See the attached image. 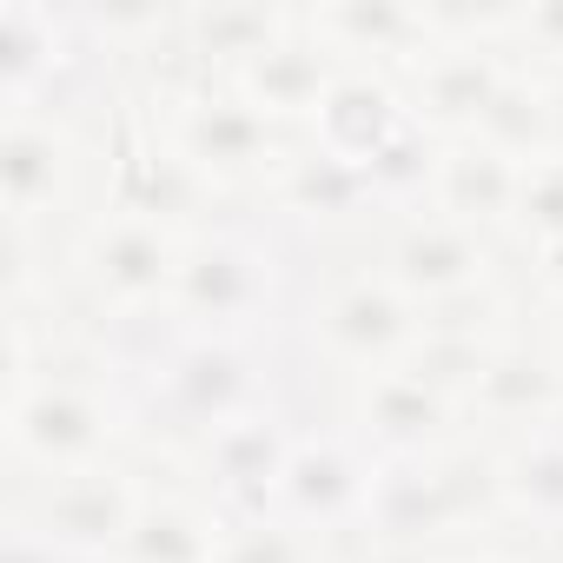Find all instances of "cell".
<instances>
[{"label":"cell","instance_id":"obj_2","mask_svg":"<svg viewBox=\"0 0 563 563\" xmlns=\"http://www.w3.org/2000/svg\"><path fill=\"white\" fill-rule=\"evenodd\" d=\"M286 299V265L258 225H199L179 258V286L166 306L173 332L258 339V325Z\"/></svg>","mask_w":563,"mask_h":563},{"label":"cell","instance_id":"obj_17","mask_svg":"<svg viewBox=\"0 0 563 563\" xmlns=\"http://www.w3.org/2000/svg\"><path fill=\"white\" fill-rule=\"evenodd\" d=\"M464 411L431 391L418 372L405 365H385V372H365L358 378V405H352V438L372 451V457H424V451H444L451 424Z\"/></svg>","mask_w":563,"mask_h":563},{"label":"cell","instance_id":"obj_21","mask_svg":"<svg viewBox=\"0 0 563 563\" xmlns=\"http://www.w3.org/2000/svg\"><path fill=\"white\" fill-rule=\"evenodd\" d=\"M464 411L484 418V424H504L510 438L517 431H537V424H556L563 418V372H556V358L543 345L504 332L490 345V358H484L477 391H471Z\"/></svg>","mask_w":563,"mask_h":563},{"label":"cell","instance_id":"obj_22","mask_svg":"<svg viewBox=\"0 0 563 563\" xmlns=\"http://www.w3.org/2000/svg\"><path fill=\"white\" fill-rule=\"evenodd\" d=\"M517 192H523V166L517 159L490 153L484 140H444L424 206L457 219V225H477V232H510Z\"/></svg>","mask_w":563,"mask_h":563},{"label":"cell","instance_id":"obj_8","mask_svg":"<svg viewBox=\"0 0 563 563\" xmlns=\"http://www.w3.org/2000/svg\"><path fill=\"white\" fill-rule=\"evenodd\" d=\"M306 332L325 358H339L352 372H385L418 345V306L385 272H352V278H339V286H325L312 299Z\"/></svg>","mask_w":563,"mask_h":563},{"label":"cell","instance_id":"obj_27","mask_svg":"<svg viewBox=\"0 0 563 563\" xmlns=\"http://www.w3.org/2000/svg\"><path fill=\"white\" fill-rule=\"evenodd\" d=\"M438 133H424L418 120H405V133L365 166V179H372V199L378 206H398V212H418L424 206V192H431V173H438Z\"/></svg>","mask_w":563,"mask_h":563},{"label":"cell","instance_id":"obj_14","mask_svg":"<svg viewBox=\"0 0 563 563\" xmlns=\"http://www.w3.org/2000/svg\"><path fill=\"white\" fill-rule=\"evenodd\" d=\"M391 286L411 299V306H431V299H451L464 286H484L490 278V232L477 225H457L431 206H418L391 245H385V265H378Z\"/></svg>","mask_w":563,"mask_h":563},{"label":"cell","instance_id":"obj_12","mask_svg":"<svg viewBox=\"0 0 563 563\" xmlns=\"http://www.w3.org/2000/svg\"><path fill=\"white\" fill-rule=\"evenodd\" d=\"M372 451L352 431H299L286 484H278V517H292L299 530L325 537L365 517V490H372Z\"/></svg>","mask_w":563,"mask_h":563},{"label":"cell","instance_id":"obj_6","mask_svg":"<svg viewBox=\"0 0 563 563\" xmlns=\"http://www.w3.org/2000/svg\"><path fill=\"white\" fill-rule=\"evenodd\" d=\"M179 258H186V232L140 219V212H100L87 239L74 245V278L87 306L107 312L113 325H146V319L166 325Z\"/></svg>","mask_w":563,"mask_h":563},{"label":"cell","instance_id":"obj_32","mask_svg":"<svg viewBox=\"0 0 563 563\" xmlns=\"http://www.w3.org/2000/svg\"><path fill=\"white\" fill-rule=\"evenodd\" d=\"M510 47H530L537 60L563 74V0H523L510 21Z\"/></svg>","mask_w":563,"mask_h":563},{"label":"cell","instance_id":"obj_24","mask_svg":"<svg viewBox=\"0 0 563 563\" xmlns=\"http://www.w3.org/2000/svg\"><path fill=\"white\" fill-rule=\"evenodd\" d=\"M497 510H510L530 530L563 537V418L517 431L497 451Z\"/></svg>","mask_w":563,"mask_h":563},{"label":"cell","instance_id":"obj_1","mask_svg":"<svg viewBox=\"0 0 563 563\" xmlns=\"http://www.w3.org/2000/svg\"><path fill=\"white\" fill-rule=\"evenodd\" d=\"M140 372H146V385H140L146 418H153L159 431H173V438H192V444L212 438L219 424L258 411V405H278L258 339L173 332V325H166Z\"/></svg>","mask_w":563,"mask_h":563},{"label":"cell","instance_id":"obj_33","mask_svg":"<svg viewBox=\"0 0 563 563\" xmlns=\"http://www.w3.org/2000/svg\"><path fill=\"white\" fill-rule=\"evenodd\" d=\"M0 563H74V556H67L60 543H47L27 517H14L8 537H0Z\"/></svg>","mask_w":563,"mask_h":563},{"label":"cell","instance_id":"obj_23","mask_svg":"<svg viewBox=\"0 0 563 563\" xmlns=\"http://www.w3.org/2000/svg\"><path fill=\"white\" fill-rule=\"evenodd\" d=\"M272 199H278V212L299 219V225H345V219H358V212L378 206L372 199V179L358 166L319 153L312 140H299L286 153V166L272 173Z\"/></svg>","mask_w":563,"mask_h":563},{"label":"cell","instance_id":"obj_3","mask_svg":"<svg viewBox=\"0 0 563 563\" xmlns=\"http://www.w3.org/2000/svg\"><path fill=\"white\" fill-rule=\"evenodd\" d=\"M484 510H497V457H477V451L378 457L358 530L378 550H424Z\"/></svg>","mask_w":563,"mask_h":563},{"label":"cell","instance_id":"obj_19","mask_svg":"<svg viewBox=\"0 0 563 563\" xmlns=\"http://www.w3.org/2000/svg\"><path fill=\"white\" fill-rule=\"evenodd\" d=\"M405 120H411V107H405V80H398V74L345 67V74L332 80V93L319 100L306 140H312L319 153H332V159H345V166L365 173V166L405 133Z\"/></svg>","mask_w":563,"mask_h":563},{"label":"cell","instance_id":"obj_31","mask_svg":"<svg viewBox=\"0 0 563 563\" xmlns=\"http://www.w3.org/2000/svg\"><path fill=\"white\" fill-rule=\"evenodd\" d=\"M418 332H438V339H504V292L490 286H464L451 299H431L418 306Z\"/></svg>","mask_w":563,"mask_h":563},{"label":"cell","instance_id":"obj_4","mask_svg":"<svg viewBox=\"0 0 563 563\" xmlns=\"http://www.w3.org/2000/svg\"><path fill=\"white\" fill-rule=\"evenodd\" d=\"M153 126L212 192L245 186V179L272 186V173L292 153L286 126L265 120L245 93H232V80H192V87L166 80L153 93Z\"/></svg>","mask_w":563,"mask_h":563},{"label":"cell","instance_id":"obj_11","mask_svg":"<svg viewBox=\"0 0 563 563\" xmlns=\"http://www.w3.org/2000/svg\"><path fill=\"white\" fill-rule=\"evenodd\" d=\"M510 74H517L510 47H490V41H444V47H431V54L405 74V107H411V120H418L424 133H438V140H471Z\"/></svg>","mask_w":563,"mask_h":563},{"label":"cell","instance_id":"obj_18","mask_svg":"<svg viewBox=\"0 0 563 563\" xmlns=\"http://www.w3.org/2000/svg\"><path fill=\"white\" fill-rule=\"evenodd\" d=\"M306 27L345 67H378V74H398V80L438 47L418 0H319V8H306Z\"/></svg>","mask_w":563,"mask_h":563},{"label":"cell","instance_id":"obj_35","mask_svg":"<svg viewBox=\"0 0 563 563\" xmlns=\"http://www.w3.org/2000/svg\"><path fill=\"white\" fill-rule=\"evenodd\" d=\"M537 278H543V299L563 312V252L556 258H537Z\"/></svg>","mask_w":563,"mask_h":563},{"label":"cell","instance_id":"obj_10","mask_svg":"<svg viewBox=\"0 0 563 563\" xmlns=\"http://www.w3.org/2000/svg\"><path fill=\"white\" fill-rule=\"evenodd\" d=\"M140 504H146V484L133 471L87 464V471L47 477L41 497H34V510H27V523L47 543H60L74 563H113L120 543H126V530H133V517H140Z\"/></svg>","mask_w":563,"mask_h":563},{"label":"cell","instance_id":"obj_34","mask_svg":"<svg viewBox=\"0 0 563 563\" xmlns=\"http://www.w3.org/2000/svg\"><path fill=\"white\" fill-rule=\"evenodd\" d=\"M550 80V153L563 159V74H543Z\"/></svg>","mask_w":563,"mask_h":563},{"label":"cell","instance_id":"obj_25","mask_svg":"<svg viewBox=\"0 0 563 563\" xmlns=\"http://www.w3.org/2000/svg\"><path fill=\"white\" fill-rule=\"evenodd\" d=\"M219 537H225V517L212 504L179 490H146L113 563H219Z\"/></svg>","mask_w":563,"mask_h":563},{"label":"cell","instance_id":"obj_26","mask_svg":"<svg viewBox=\"0 0 563 563\" xmlns=\"http://www.w3.org/2000/svg\"><path fill=\"white\" fill-rule=\"evenodd\" d=\"M471 140H484L490 153H504V159H517V166L550 159V80L530 74V67H517V74L497 87V100H490V113L477 120Z\"/></svg>","mask_w":563,"mask_h":563},{"label":"cell","instance_id":"obj_28","mask_svg":"<svg viewBox=\"0 0 563 563\" xmlns=\"http://www.w3.org/2000/svg\"><path fill=\"white\" fill-rule=\"evenodd\" d=\"M490 345H497V339H438V332H418V345H411L398 365H405V372H418L431 391H444V398L464 411V405H471V391H477V372H484Z\"/></svg>","mask_w":563,"mask_h":563},{"label":"cell","instance_id":"obj_15","mask_svg":"<svg viewBox=\"0 0 563 563\" xmlns=\"http://www.w3.org/2000/svg\"><path fill=\"white\" fill-rule=\"evenodd\" d=\"M299 27V8H278V0H192L179 8V87L192 80H232L245 60H258L272 41H286Z\"/></svg>","mask_w":563,"mask_h":563},{"label":"cell","instance_id":"obj_29","mask_svg":"<svg viewBox=\"0 0 563 563\" xmlns=\"http://www.w3.org/2000/svg\"><path fill=\"white\" fill-rule=\"evenodd\" d=\"M510 232L517 245H530L537 258H556L563 252V159H537L523 166V192H517V212H510Z\"/></svg>","mask_w":563,"mask_h":563},{"label":"cell","instance_id":"obj_9","mask_svg":"<svg viewBox=\"0 0 563 563\" xmlns=\"http://www.w3.org/2000/svg\"><path fill=\"white\" fill-rule=\"evenodd\" d=\"M100 54L80 8L54 0H0V100L14 107H54L60 87Z\"/></svg>","mask_w":563,"mask_h":563},{"label":"cell","instance_id":"obj_7","mask_svg":"<svg viewBox=\"0 0 563 563\" xmlns=\"http://www.w3.org/2000/svg\"><path fill=\"white\" fill-rule=\"evenodd\" d=\"M299 424L286 418V405H258L232 424H219L212 438H199V477H206V504L219 517H278V484H286Z\"/></svg>","mask_w":563,"mask_h":563},{"label":"cell","instance_id":"obj_5","mask_svg":"<svg viewBox=\"0 0 563 563\" xmlns=\"http://www.w3.org/2000/svg\"><path fill=\"white\" fill-rule=\"evenodd\" d=\"M120 438H126V405L67 365H41L27 385L8 391V451L47 477L113 464Z\"/></svg>","mask_w":563,"mask_h":563},{"label":"cell","instance_id":"obj_20","mask_svg":"<svg viewBox=\"0 0 563 563\" xmlns=\"http://www.w3.org/2000/svg\"><path fill=\"white\" fill-rule=\"evenodd\" d=\"M339 74H345V60L306 27V8H299V27L286 41H272L258 60H245L232 74V93H245L265 120H278L292 133V126H312V113H319V100L332 93Z\"/></svg>","mask_w":563,"mask_h":563},{"label":"cell","instance_id":"obj_30","mask_svg":"<svg viewBox=\"0 0 563 563\" xmlns=\"http://www.w3.org/2000/svg\"><path fill=\"white\" fill-rule=\"evenodd\" d=\"M219 563H319V537L292 517H225Z\"/></svg>","mask_w":563,"mask_h":563},{"label":"cell","instance_id":"obj_16","mask_svg":"<svg viewBox=\"0 0 563 563\" xmlns=\"http://www.w3.org/2000/svg\"><path fill=\"white\" fill-rule=\"evenodd\" d=\"M74 173V140L47 107H14L0 113V206H8V232H34Z\"/></svg>","mask_w":563,"mask_h":563},{"label":"cell","instance_id":"obj_36","mask_svg":"<svg viewBox=\"0 0 563 563\" xmlns=\"http://www.w3.org/2000/svg\"><path fill=\"white\" fill-rule=\"evenodd\" d=\"M438 563H517V556H497V550H457V556H438Z\"/></svg>","mask_w":563,"mask_h":563},{"label":"cell","instance_id":"obj_13","mask_svg":"<svg viewBox=\"0 0 563 563\" xmlns=\"http://www.w3.org/2000/svg\"><path fill=\"white\" fill-rule=\"evenodd\" d=\"M212 199V186L159 140L153 120H126L113 153H107V212H140V219H159L173 232H199L192 212Z\"/></svg>","mask_w":563,"mask_h":563}]
</instances>
